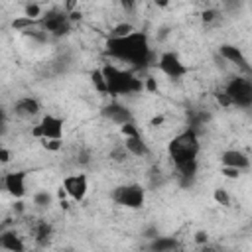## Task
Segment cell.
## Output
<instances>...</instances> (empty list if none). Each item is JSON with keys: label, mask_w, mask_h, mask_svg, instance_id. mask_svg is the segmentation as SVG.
<instances>
[{"label": "cell", "mask_w": 252, "mask_h": 252, "mask_svg": "<svg viewBox=\"0 0 252 252\" xmlns=\"http://www.w3.org/2000/svg\"><path fill=\"white\" fill-rule=\"evenodd\" d=\"M199 252H226V250H222V248H219V246H209V244H203Z\"/></svg>", "instance_id": "obj_33"}, {"label": "cell", "mask_w": 252, "mask_h": 252, "mask_svg": "<svg viewBox=\"0 0 252 252\" xmlns=\"http://www.w3.org/2000/svg\"><path fill=\"white\" fill-rule=\"evenodd\" d=\"M32 136L41 140H63V120L55 114H43L39 124L32 128Z\"/></svg>", "instance_id": "obj_7"}, {"label": "cell", "mask_w": 252, "mask_h": 252, "mask_svg": "<svg viewBox=\"0 0 252 252\" xmlns=\"http://www.w3.org/2000/svg\"><path fill=\"white\" fill-rule=\"evenodd\" d=\"M199 150H201L199 136H197V132L191 130V128L179 132V134L167 144V154H169V158H171V161H173V167H179V165L197 161Z\"/></svg>", "instance_id": "obj_3"}, {"label": "cell", "mask_w": 252, "mask_h": 252, "mask_svg": "<svg viewBox=\"0 0 252 252\" xmlns=\"http://www.w3.org/2000/svg\"><path fill=\"white\" fill-rule=\"evenodd\" d=\"M24 16L37 22V20L41 18V6H39V4H26V6H24Z\"/></svg>", "instance_id": "obj_21"}, {"label": "cell", "mask_w": 252, "mask_h": 252, "mask_svg": "<svg viewBox=\"0 0 252 252\" xmlns=\"http://www.w3.org/2000/svg\"><path fill=\"white\" fill-rule=\"evenodd\" d=\"M163 122V116H156L154 120H152V126H158V124H161Z\"/></svg>", "instance_id": "obj_35"}, {"label": "cell", "mask_w": 252, "mask_h": 252, "mask_svg": "<svg viewBox=\"0 0 252 252\" xmlns=\"http://www.w3.org/2000/svg\"><path fill=\"white\" fill-rule=\"evenodd\" d=\"M222 93L228 96L230 106H240V108H250L252 104V83L248 77H232Z\"/></svg>", "instance_id": "obj_4"}, {"label": "cell", "mask_w": 252, "mask_h": 252, "mask_svg": "<svg viewBox=\"0 0 252 252\" xmlns=\"http://www.w3.org/2000/svg\"><path fill=\"white\" fill-rule=\"evenodd\" d=\"M4 126H6V112H4V108L0 106V132H4Z\"/></svg>", "instance_id": "obj_34"}, {"label": "cell", "mask_w": 252, "mask_h": 252, "mask_svg": "<svg viewBox=\"0 0 252 252\" xmlns=\"http://www.w3.org/2000/svg\"><path fill=\"white\" fill-rule=\"evenodd\" d=\"M150 250L152 252H177L179 244L173 236H156L150 244Z\"/></svg>", "instance_id": "obj_17"}, {"label": "cell", "mask_w": 252, "mask_h": 252, "mask_svg": "<svg viewBox=\"0 0 252 252\" xmlns=\"http://www.w3.org/2000/svg\"><path fill=\"white\" fill-rule=\"evenodd\" d=\"M0 248L6 252H26V244H24L22 236L12 228L0 230Z\"/></svg>", "instance_id": "obj_13"}, {"label": "cell", "mask_w": 252, "mask_h": 252, "mask_svg": "<svg viewBox=\"0 0 252 252\" xmlns=\"http://www.w3.org/2000/svg\"><path fill=\"white\" fill-rule=\"evenodd\" d=\"M61 189L75 201H83L89 193V179L85 173H71L67 177H63V185Z\"/></svg>", "instance_id": "obj_9"}, {"label": "cell", "mask_w": 252, "mask_h": 252, "mask_svg": "<svg viewBox=\"0 0 252 252\" xmlns=\"http://www.w3.org/2000/svg\"><path fill=\"white\" fill-rule=\"evenodd\" d=\"M217 100H219L222 106H230V100H228V96H226L222 91H219V93H217Z\"/></svg>", "instance_id": "obj_32"}, {"label": "cell", "mask_w": 252, "mask_h": 252, "mask_svg": "<svg viewBox=\"0 0 252 252\" xmlns=\"http://www.w3.org/2000/svg\"><path fill=\"white\" fill-rule=\"evenodd\" d=\"M106 55L130 63L136 69H146L148 65L154 63V51L150 45V37L144 32L134 30L132 33L124 37H108L106 45Z\"/></svg>", "instance_id": "obj_1"}, {"label": "cell", "mask_w": 252, "mask_h": 252, "mask_svg": "<svg viewBox=\"0 0 252 252\" xmlns=\"http://www.w3.org/2000/svg\"><path fill=\"white\" fill-rule=\"evenodd\" d=\"M195 242L197 244H207V232L205 230H199V232H195Z\"/></svg>", "instance_id": "obj_31"}, {"label": "cell", "mask_w": 252, "mask_h": 252, "mask_svg": "<svg viewBox=\"0 0 252 252\" xmlns=\"http://www.w3.org/2000/svg\"><path fill=\"white\" fill-rule=\"evenodd\" d=\"M219 53H220L228 63H234V65L240 67L244 73H250V65H248L246 57L242 55L240 47H236V45H232V43H222V45L219 47Z\"/></svg>", "instance_id": "obj_11"}, {"label": "cell", "mask_w": 252, "mask_h": 252, "mask_svg": "<svg viewBox=\"0 0 252 252\" xmlns=\"http://www.w3.org/2000/svg\"><path fill=\"white\" fill-rule=\"evenodd\" d=\"M220 173L224 175V177H228V179H238L240 177V171L238 169H234V167H220Z\"/></svg>", "instance_id": "obj_27"}, {"label": "cell", "mask_w": 252, "mask_h": 252, "mask_svg": "<svg viewBox=\"0 0 252 252\" xmlns=\"http://www.w3.org/2000/svg\"><path fill=\"white\" fill-rule=\"evenodd\" d=\"M100 73L104 77L106 93L112 96H128V94H138L144 91V81L132 71H126V69H120L108 63L100 67Z\"/></svg>", "instance_id": "obj_2"}, {"label": "cell", "mask_w": 252, "mask_h": 252, "mask_svg": "<svg viewBox=\"0 0 252 252\" xmlns=\"http://www.w3.org/2000/svg\"><path fill=\"white\" fill-rule=\"evenodd\" d=\"M65 252H75V250H65Z\"/></svg>", "instance_id": "obj_36"}, {"label": "cell", "mask_w": 252, "mask_h": 252, "mask_svg": "<svg viewBox=\"0 0 252 252\" xmlns=\"http://www.w3.org/2000/svg\"><path fill=\"white\" fill-rule=\"evenodd\" d=\"M132 32H134V26L130 22H120L110 30V37H124L128 33H132Z\"/></svg>", "instance_id": "obj_20"}, {"label": "cell", "mask_w": 252, "mask_h": 252, "mask_svg": "<svg viewBox=\"0 0 252 252\" xmlns=\"http://www.w3.org/2000/svg\"><path fill=\"white\" fill-rule=\"evenodd\" d=\"M122 146L128 152V156H134V158H146V156H150V148L144 142L142 134L140 136H134V138H124V144Z\"/></svg>", "instance_id": "obj_16"}, {"label": "cell", "mask_w": 252, "mask_h": 252, "mask_svg": "<svg viewBox=\"0 0 252 252\" xmlns=\"http://www.w3.org/2000/svg\"><path fill=\"white\" fill-rule=\"evenodd\" d=\"M112 201L126 209H140L146 201V189L140 183H126L112 191Z\"/></svg>", "instance_id": "obj_6"}, {"label": "cell", "mask_w": 252, "mask_h": 252, "mask_svg": "<svg viewBox=\"0 0 252 252\" xmlns=\"http://www.w3.org/2000/svg\"><path fill=\"white\" fill-rule=\"evenodd\" d=\"M2 185L12 197L22 199L26 195V191H28V187H26V171H10V173H6L2 177Z\"/></svg>", "instance_id": "obj_10"}, {"label": "cell", "mask_w": 252, "mask_h": 252, "mask_svg": "<svg viewBox=\"0 0 252 252\" xmlns=\"http://www.w3.org/2000/svg\"><path fill=\"white\" fill-rule=\"evenodd\" d=\"M215 18H217V12H215V10H205V12H203V22H205V24L213 22Z\"/></svg>", "instance_id": "obj_30"}, {"label": "cell", "mask_w": 252, "mask_h": 252, "mask_svg": "<svg viewBox=\"0 0 252 252\" xmlns=\"http://www.w3.org/2000/svg\"><path fill=\"white\" fill-rule=\"evenodd\" d=\"M213 197H215V201H217L219 205H222V207H228V205H230V197H228V193H226L224 189H215Z\"/></svg>", "instance_id": "obj_25"}, {"label": "cell", "mask_w": 252, "mask_h": 252, "mask_svg": "<svg viewBox=\"0 0 252 252\" xmlns=\"http://www.w3.org/2000/svg\"><path fill=\"white\" fill-rule=\"evenodd\" d=\"M0 230H2V228H0Z\"/></svg>", "instance_id": "obj_37"}, {"label": "cell", "mask_w": 252, "mask_h": 252, "mask_svg": "<svg viewBox=\"0 0 252 252\" xmlns=\"http://www.w3.org/2000/svg\"><path fill=\"white\" fill-rule=\"evenodd\" d=\"M51 234H53V228L49 222L45 220H39L35 226H33V240L39 244V246H45L49 240H51Z\"/></svg>", "instance_id": "obj_18"}, {"label": "cell", "mask_w": 252, "mask_h": 252, "mask_svg": "<svg viewBox=\"0 0 252 252\" xmlns=\"http://www.w3.org/2000/svg\"><path fill=\"white\" fill-rule=\"evenodd\" d=\"M43 148L49 150V152H59L61 146H63V140H41Z\"/></svg>", "instance_id": "obj_26"}, {"label": "cell", "mask_w": 252, "mask_h": 252, "mask_svg": "<svg viewBox=\"0 0 252 252\" xmlns=\"http://www.w3.org/2000/svg\"><path fill=\"white\" fill-rule=\"evenodd\" d=\"M33 203H35L37 207H47V205L51 203V195H49L47 191H37V193L33 195Z\"/></svg>", "instance_id": "obj_24"}, {"label": "cell", "mask_w": 252, "mask_h": 252, "mask_svg": "<svg viewBox=\"0 0 252 252\" xmlns=\"http://www.w3.org/2000/svg\"><path fill=\"white\" fill-rule=\"evenodd\" d=\"M37 26V22L35 20H30V18H26V16H18V18H14L12 20V28L16 30V32H30L32 28H35Z\"/></svg>", "instance_id": "obj_19"}, {"label": "cell", "mask_w": 252, "mask_h": 252, "mask_svg": "<svg viewBox=\"0 0 252 252\" xmlns=\"http://www.w3.org/2000/svg\"><path fill=\"white\" fill-rule=\"evenodd\" d=\"M12 159V154H10V150L8 148H4L2 144H0V163H8Z\"/></svg>", "instance_id": "obj_29"}, {"label": "cell", "mask_w": 252, "mask_h": 252, "mask_svg": "<svg viewBox=\"0 0 252 252\" xmlns=\"http://www.w3.org/2000/svg\"><path fill=\"white\" fill-rule=\"evenodd\" d=\"M37 26L43 33H51V35H65L71 30V20L69 14L65 10H47L45 14H41V18L37 20Z\"/></svg>", "instance_id": "obj_5"}, {"label": "cell", "mask_w": 252, "mask_h": 252, "mask_svg": "<svg viewBox=\"0 0 252 252\" xmlns=\"http://www.w3.org/2000/svg\"><path fill=\"white\" fill-rule=\"evenodd\" d=\"M220 161H222L224 167H234L238 171L250 167V158L240 150H224L220 154Z\"/></svg>", "instance_id": "obj_12"}, {"label": "cell", "mask_w": 252, "mask_h": 252, "mask_svg": "<svg viewBox=\"0 0 252 252\" xmlns=\"http://www.w3.org/2000/svg\"><path fill=\"white\" fill-rule=\"evenodd\" d=\"M120 134L124 138H134V136H140V130H138V126L134 122H126V124L120 126Z\"/></svg>", "instance_id": "obj_23"}, {"label": "cell", "mask_w": 252, "mask_h": 252, "mask_svg": "<svg viewBox=\"0 0 252 252\" xmlns=\"http://www.w3.org/2000/svg\"><path fill=\"white\" fill-rule=\"evenodd\" d=\"M142 81H144V89H146L148 93H156V91H158V83H156L154 77H146V79H142Z\"/></svg>", "instance_id": "obj_28"}, {"label": "cell", "mask_w": 252, "mask_h": 252, "mask_svg": "<svg viewBox=\"0 0 252 252\" xmlns=\"http://www.w3.org/2000/svg\"><path fill=\"white\" fill-rule=\"evenodd\" d=\"M156 65L159 67V71L169 77V79H181L187 73V65L179 59V55L175 51H163L159 55V59L156 61Z\"/></svg>", "instance_id": "obj_8"}, {"label": "cell", "mask_w": 252, "mask_h": 252, "mask_svg": "<svg viewBox=\"0 0 252 252\" xmlns=\"http://www.w3.org/2000/svg\"><path fill=\"white\" fill-rule=\"evenodd\" d=\"M91 79H93V85H94V89H96L98 93H106V85H104V77H102L100 69H94V71L91 73Z\"/></svg>", "instance_id": "obj_22"}, {"label": "cell", "mask_w": 252, "mask_h": 252, "mask_svg": "<svg viewBox=\"0 0 252 252\" xmlns=\"http://www.w3.org/2000/svg\"><path fill=\"white\" fill-rule=\"evenodd\" d=\"M102 114H104L110 122H114V124H118V126H122V124H126V122H132V112H130L124 104H118V102H110L108 106H104Z\"/></svg>", "instance_id": "obj_15"}, {"label": "cell", "mask_w": 252, "mask_h": 252, "mask_svg": "<svg viewBox=\"0 0 252 252\" xmlns=\"http://www.w3.org/2000/svg\"><path fill=\"white\" fill-rule=\"evenodd\" d=\"M39 110H41V106H39L37 98H33V96H22L14 102V114L20 118H33L39 114Z\"/></svg>", "instance_id": "obj_14"}]
</instances>
